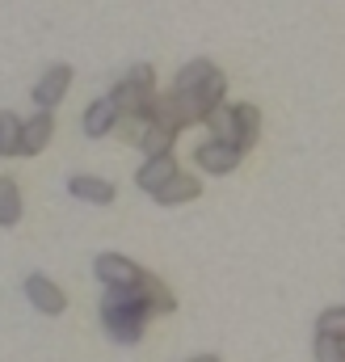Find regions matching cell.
Masks as SVG:
<instances>
[{"label": "cell", "instance_id": "obj_12", "mask_svg": "<svg viewBox=\"0 0 345 362\" xmlns=\"http://www.w3.org/2000/svg\"><path fill=\"white\" fill-rule=\"evenodd\" d=\"M68 194L81 198V202H93V206H105V202H114L118 189H114V181H101V177H72Z\"/></svg>", "mask_w": 345, "mask_h": 362}, {"label": "cell", "instance_id": "obj_16", "mask_svg": "<svg viewBox=\"0 0 345 362\" xmlns=\"http://www.w3.org/2000/svg\"><path fill=\"white\" fill-rule=\"evenodd\" d=\"M206 127H211L215 144H228V148H236V114H232V105H219V110H211V114H206ZM236 152H240V148H236Z\"/></svg>", "mask_w": 345, "mask_h": 362}, {"label": "cell", "instance_id": "obj_21", "mask_svg": "<svg viewBox=\"0 0 345 362\" xmlns=\"http://www.w3.org/2000/svg\"><path fill=\"white\" fill-rule=\"evenodd\" d=\"M316 362H345L341 341H333V337H316Z\"/></svg>", "mask_w": 345, "mask_h": 362}, {"label": "cell", "instance_id": "obj_5", "mask_svg": "<svg viewBox=\"0 0 345 362\" xmlns=\"http://www.w3.org/2000/svg\"><path fill=\"white\" fill-rule=\"evenodd\" d=\"M240 156H245V152H236V148H228V144H215V139H206V144L194 148V165H198L202 173H215V177L232 173V169L240 165Z\"/></svg>", "mask_w": 345, "mask_h": 362}, {"label": "cell", "instance_id": "obj_6", "mask_svg": "<svg viewBox=\"0 0 345 362\" xmlns=\"http://www.w3.org/2000/svg\"><path fill=\"white\" fill-rule=\"evenodd\" d=\"M25 295H30V303H34L38 312H47V316H59V312L68 308V295H64L47 274H30V278H25Z\"/></svg>", "mask_w": 345, "mask_h": 362}, {"label": "cell", "instance_id": "obj_23", "mask_svg": "<svg viewBox=\"0 0 345 362\" xmlns=\"http://www.w3.org/2000/svg\"><path fill=\"white\" fill-rule=\"evenodd\" d=\"M341 350H345V341H341Z\"/></svg>", "mask_w": 345, "mask_h": 362}, {"label": "cell", "instance_id": "obj_7", "mask_svg": "<svg viewBox=\"0 0 345 362\" xmlns=\"http://www.w3.org/2000/svg\"><path fill=\"white\" fill-rule=\"evenodd\" d=\"M148 118H152V127H160L165 135H177V131L194 127V122H189V114L181 110L177 93H165V97H156V101H152V110H148Z\"/></svg>", "mask_w": 345, "mask_h": 362}, {"label": "cell", "instance_id": "obj_4", "mask_svg": "<svg viewBox=\"0 0 345 362\" xmlns=\"http://www.w3.org/2000/svg\"><path fill=\"white\" fill-rule=\"evenodd\" d=\"M68 85H72V68H68V64H51V68L42 72V81L34 85V105L51 114V110H55V105L64 101Z\"/></svg>", "mask_w": 345, "mask_h": 362}, {"label": "cell", "instance_id": "obj_9", "mask_svg": "<svg viewBox=\"0 0 345 362\" xmlns=\"http://www.w3.org/2000/svg\"><path fill=\"white\" fill-rule=\"evenodd\" d=\"M172 177H177V160H172V152H169V156L144 160V169L135 173V185H139L144 194H152V198H156V194H160V189H165Z\"/></svg>", "mask_w": 345, "mask_h": 362}, {"label": "cell", "instance_id": "obj_13", "mask_svg": "<svg viewBox=\"0 0 345 362\" xmlns=\"http://www.w3.org/2000/svg\"><path fill=\"white\" fill-rule=\"evenodd\" d=\"M139 295H144V303H148V312L152 316H165L177 308V299H172V291L156 278V274H144V282H139Z\"/></svg>", "mask_w": 345, "mask_h": 362}, {"label": "cell", "instance_id": "obj_15", "mask_svg": "<svg viewBox=\"0 0 345 362\" xmlns=\"http://www.w3.org/2000/svg\"><path fill=\"white\" fill-rule=\"evenodd\" d=\"M219 68L211 64V59H189L181 72H177V85H172V93H198L211 76H215Z\"/></svg>", "mask_w": 345, "mask_h": 362}, {"label": "cell", "instance_id": "obj_14", "mask_svg": "<svg viewBox=\"0 0 345 362\" xmlns=\"http://www.w3.org/2000/svg\"><path fill=\"white\" fill-rule=\"evenodd\" d=\"M198 194H202V181L189 177V173H177V177L156 194V202H160V206H181V202H194Z\"/></svg>", "mask_w": 345, "mask_h": 362}, {"label": "cell", "instance_id": "obj_22", "mask_svg": "<svg viewBox=\"0 0 345 362\" xmlns=\"http://www.w3.org/2000/svg\"><path fill=\"white\" fill-rule=\"evenodd\" d=\"M185 362H219V354H198V358H185Z\"/></svg>", "mask_w": 345, "mask_h": 362}, {"label": "cell", "instance_id": "obj_10", "mask_svg": "<svg viewBox=\"0 0 345 362\" xmlns=\"http://www.w3.org/2000/svg\"><path fill=\"white\" fill-rule=\"evenodd\" d=\"M118 118H122V114H118V105H114L110 97H97V101H93V105L85 110L81 127H85L88 139H101V135H110V131L118 127Z\"/></svg>", "mask_w": 345, "mask_h": 362}, {"label": "cell", "instance_id": "obj_3", "mask_svg": "<svg viewBox=\"0 0 345 362\" xmlns=\"http://www.w3.org/2000/svg\"><path fill=\"white\" fill-rule=\"evenodd\" d=\"M93 274L105 282V291H131L144 282V270L131 262V257H118V253H101L93 262Z\"/></svg>", "mask_w": 345, "mask_h": 362}, {"label": "cell", "instance_id": "obj_8", "mask_svg": "<svg viewBox=\"0 0 345 362\" xmlns=\"http://www.w3.org/2000/svg\"><path fill=\"white\" fill-rule=\"evenodd\" d=\"M51 135H55V114L38 110L30 122H21V156H38L51 144Z\"/></svg>", "mask_w": 345, "mask_h": 362}, {"label": "cell", "instance_id": "obj_20", "mask_svg": "<svg viewBox=\"0 0 345 362\" xmlns=\"http://www.w3.org/2000/svg\"><path fill=\"white\" fill-rule=\"evenodd\" d=\"M135 148H139V152H144L148 160H156V156H169V148H172V135H165L160 127H148V135H144V139H139Z\"/></svg>", "mask_w": 345, "mask_h": 362}, {"label": "cell", "instance_id": "obj_2", "mask_svg": "<svg viewBox=\"0 0 345 362\" xmlns=\"http://www.w3.org/2000/svg\"><path fill=\"white\" fill-rule=\"evenodd\" d=\"M110 101L118 105V114H148L156 101V72L152 64H135L110 93Z\"/></svg>", "mask_w": 345, "mask_h": 362}, {"label": "cell", "instance_id": "obj_19", "mask_svg": "<svg viewBox=\"0 0 345 362\" xmlns=\"http://www.w3.org/2000/svg\"><path fill=\"white\" fill-rule=\"evenodd\" d=\"M316 337L345 341V308H324V312L316 316Z\"/></svg>", "mask_w": 345, "mask_h": 362}, {"label": "cell", "instance_id": "obj_18", "mask_svg": "<svg viewBox=\"0 0 345 362\" xmlns=\"http://www.w3.org/2000/svg\"><path fill=\"white\" fill-rule=\"evenodd\" d=\"M0 156H21V122L0 110Z\"/></svg>", "mask_w": 345, "mask_h": 362}, {"label": "cell", "instance_id": "obj_17", "mask_svg": "<svg viewBox=\"0 0 345 362\" xmlns=\"http://www.w3.org/2000/svg\"><path fill=\"white\" fill-rule=\"evenodd\" d=\"M21 219V189L13 177H0V228H13Z\"/></svg>", "mask_w": 345, "mask_h": 362}, {"label": "cell", "instance_id": "obj_1", "mask_svg": "<svg viewBox=\"0 0 345 362\" xmlns=\"http://www.w3.org/2000/svg\"><path fill=\"white\" fill-rule=\"evenodd\" d=\"M148 316L152 312H148L139 286H131V291H105V299H101V329L118 346H135L144 337Z\"/></svg>", "mask_w": 345, "mask_h": 362}, {"label": "cell", "instance_id": "obj_11", "mask_svg": "<svg viewBox=\"0 0 345 362\" xmlns=\"http://www.w3.org/2000/svg\"><path fill=\"white\" fill-rule=\"evenodd\" d=\"M232 114H236V148L249 152L261 135V110L249 105V101H240V105H232Z\"/></svg>", "mask_w": 345, "mask_h": 362}]
</instances>
